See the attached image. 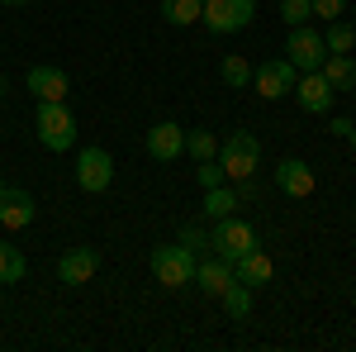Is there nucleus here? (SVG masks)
Segmentation results:
<instances>
[{"mask_svg":"<svg viewBox=\"0 0 356 352\" xmlns=\"http://www.w3.org/2000/svg\"><path fill=\"white\" fill-rule=\"evenodd\" d=\"M257 162H261V143H257V134L233 129V134L219 143V167H223L228 181H252Z\"/></svg>","mask_w":356,"mask_h":352,"instance_id":"nucleus-1","label":"nucleus"},{"mask_svg":"<svg viewBox=\"0 0 356 352\" xmlns=\"http://www.w3.org/2000/svg\"><path fill=\"white\" fill-rule=\"evenodd\" d=\"M38 143L48 153H67L76 143V119H72L67 100H38Z\"/></svg>","mask_w":356,"mask_h":352,"instance_id":"nucleus-2","label":"nucleus"},{"mask_svg":"<svg viewBox=\"0 0 356 352\" xmlns=\"http://www.w3.org/2000/svg\"><path fill=\"white\" fill-rule=\"evenodd\" d=\"M152 276L162 281L166 291H181V286H191L195 281V252L181 243H162L152 247Z\"/></svg>","mask_w":356,"mask_h":352,"instance_id":"nucleus-3","label":"nucleus"},{"mask_svg":"<svg viewBox=\"0 0 356 352\" xmlns=\"http://www.w3.org/2000/svg\"><path fill=\"white\" fill-rule=\"evenodd\" d=\"M252 15H257V0H204L200 24L209 33H238L252 24Z\"/></svg>","mask_w":356,"mask_h":352,"instance_id":"nucleus-4","label":"nucleus"},{"mask_svg":"<svg viewBox=\"0 0 356 352\" xmlns=\"http://www.w3.org/2000/svg\"><path fill=\"white\" fill-rule=\"evenodd\" d=\"M252 247H257V229H252V224H243V219H233V215L219 219V229L209 234V252H214V257H223L228 267H233L243 252H252Z\"/></svg>","mask_w":356,"mask_h":352,"instance_id":"nucleus-5","label":"nucleus"},{"mask_svg":"<svg viewBox=\"0 0 356 352\" xmlns=\"http://www.w3.org/2000/svg\"><path fill=\"white\" fill-rule=\"evenodd\" d=\"M285 57H290V67L295 72H318L323 67V57H328V43H323V33L309 24H295L290 29V43H285Z\"/></svg>","mask_w":356,"mask_h":352,"instance_id":"nucleus-6","label":"nucleus"},{"mask_svg":"<svg viewBox=\"0 0 356 352\" xmlns=\"http://www.w3.org/2000/svg\"><path fill=\"white\" fill-rule=\"evenodd\" d=\"M110 181H114V158L105 148H81L76 153V186L100 195V190H110Z\"/></svg>","mask_w":356,"mask_h":352,"instance_id":"nucleus-7","label":"nucleus"},{"mask_svg":"<svg viewBox=\"0 0 356 352\" xmlns=\"http://www.w3.org/2000/svg\"><path fill=\"white\" fill-rule=\"evenodd\" d=\"M295 67H290V57H271V62H261L257 72H252V86H257V95L261 100H280V95H290L295 91Z\"/></svg>","mask_w":356,"mask_h":352,"instance_id":"nucleus-8","label":"nucleus"},{"mask_svg":"<svg viewBox=\"0 0 356 352\" xmlns=\"http://www.w3.org/2000/svg\"><path fill=\"white\" fill-rule=\"evenodd\" d=\"M33 215H38V205H33V195H29V190L0 186V229L24 234L29 224H33Z\"/></svg>","mask_w":356,"mask_h":352,"instance_id":"nucleus-9","label":"nucleus"},{"mask_svg":"<svg viewBox=\"0 0 356 352\" xmlns=\"http://www.w3.org/2000/svg\"><path fill=\"white\" fill-rule=\"evenodd\" d=\"M95 271H100V252H95V247H67V252L57 257V281H67V286L95 281Z\"/></svg>","mask_w":356,"mask_h":352,"instance_id":"nucleus-10","label":"nucleus"},{"mask_svg":"<svg viewBox=\"0 0 356 352\" xmlns=\"http://www.w3.org/2000/svg\"><path fill=\"white\" fill-rule=\"evenodd\" d=\"M290 95H295L300 109H309V114H328L337 91L323 82V72H304V77H295V91H290Z\"/></svg>","mask_w":356,"mask_h":352,"instance_id":"nucleus-11","label":"nucleus"},{"mask_svg":"<svg viewBox=\"0 0 356 352\" xmlns=\"http://www.w3.org/2000/svg\"><path fill=\"white\" fill-rule=\"evenodd\" d=\"M147 153L157 158V162H176V158H186V129L181 124H152L147 129Z\"/></svg>","mask_w":356,"mask_h":352,"instance_id":"nucleus-12","label":"nucleus"},{"mask_svg":"<svg viewBox=\"0 0 356 352\" xmlns=\"http://www.w3.org/2000/svg\"><path fill=\"white\" fill-rule=\"evenodd\" d=\"M29 91H33V100H67V72L62 67H48V62H38V67H29Z\"/></svg>","mask_w":356,"mask_h":352,"instance_id":"nucleus-13","label":"nucleus"},{"mask_svg":"<svg viewBox=\"0 0 356 352\" xmlns=\"http://www.w3.org/2000/svg\"><path fill=\"white\" fill-rule=\"evenodd\" d=\"M275 186L285 190V195H295V200H304V195H314V171L300 162V158H285V162L275 167Z\"/></svg>","mask_w":356,"mask_h":352,"instance_id":"nucleus-14","label":"nucleus"},{"mask_svg":"<svg viewBox=\"0 0 356 352\" xmlns=\"http://www.w3.org/2000/svg\"><path fill=\"white\" fill-rule=\"evenodd\" d=\"M271 257L261 252V247H252V252H243L238 262H233V281H243V286H252V291H261L266 281H271Z\"/></svg>","mask_w":356,"mask_h":352,"instance_id":"nucleus-15","label":"nucleus"},{"mask_svg":"<svg viewBox=\"0 0 356 352\" xmlns=\"http://www.w3.org/2000/svg\"><path fill=\"white\" fill-rule=\"evenodd\" d=\"M195 286H200L204 296H223V291L233 286V267H228L223 257H209V262H195Z\"/></svg>","mask_w":356,"mask_h":352,"instance_id":"nucleus-16","label":"nucleus"},{"mask_svg":"<svg viewBox=\"0 0 356 352\" xmlns=\"http://www.w3.org/2000/svg\"><path fill=\"white\" fill-rule=\"evenodd\" d=\"M318 72H323V82L332 86V91H347V86L356 82V62L347 53H328L323 57V67H318Z\"/></svg>","mask_w":356,"mask_h":352,"instance_id":"nucleus-17","label":"nucleus"},{"mask_svg":"<svg viewBox=\"0 0 356 352\" xmlns=\"http://www.w3.org/2000/svg\"><path fill=\"white\" fill-rule=\"evenodd\" d=\"M233 210H238V190L228 186V181L204 190V215H209V219H228Z\"/></svg>","mask_w":356,"mask_h":352,"instance_id":"nucleus-18","label":"nucleus"},{"mask_svg":"<svg viewBox=\"0 0 356 352\" xmlns=\"http://www.w3.org/2000/svg\"><path fill=\"white\" fill-rule=\"evenodd\" d=\"M219 300H223V309H228V319H247L252 314V286H243V281H233Z\"/></svg>","mask_w":356,"mask_h":352,"instance_id":"nucleus-19","label":"nucleus"},{"mask_svg":"<svg viewBox=\"0 0 356 352\" xmlns=\"http://www.w3.org/2000/svg\"><path fill=\"white\" fill-rule=\"evenodd\" d=\"M200 10H204V0H162V15H166V24H195L200 20Z\"/></svg>","mask_w":356,"mask_h":352,"instance_id":"nucleus-20","label":"nucleus"},{"mask_svg":"<svg viewBox=\"0 0 356 352\" xmlns=\"http://www.w3.org/2000/svg\"><path fill=\"white\" fill-rule=\"evenodd\" d=\"M24 271H29L24 252L15 243H0V281H5V286H10V281H24Z\"/></svg>","mask_w":356,"mask_h":352,"instance_id":"nucleus-21","label":"nucleus"},{"mask_svg":"<svg viewBox=\"0 0 356 352\" xmlns=\"http://www.w3.org/2000/svg\"><path fill=\"white\" fill-rule=\"evenodd\" d=\"M186 153H191L195 162H209V158H219V138L209 134V129H191L186 134Z\"/></svg>","mask_w":356,"mask_h":352,"instance_id":"nucleus-22","label":"nucleus"},{"mask_svg":"<svg viewBox=\"0 0 356 352\" xmlns=\"http://www.w3.org/2000/svg\"><path fill=\"white\" fill-rule=\"evenodd\" d=\"M323 43H328V53H352V48H356V29L347 24V20H328Z\"/></svg>","mask_w":356,"mask_h":352,"instance_id":"nucleus-23","label":"nucleus"},{"mask_svg":"<svg viewBox=\"0 0 356 352\" xmlns=\"http://www.w3.org/2000/svg\"><path fill=\"white\" fill-rule=\"evenodd\" d=\"M219 77L228 86H252V62H247V57H238V53H228L219 62Z\"/></svg>","mask_w":356,"mask_h":352,"instance_id":"nucleus-24","label":"nucleus"},{"mask_svg":"<svg viewBox=\"0 0 356 352\" xmlns=\"http://www.w3.org/2000/svg\"><path fill=\"white\" fill-rule=\"evenodd\" d=\"M309 15H314V5H309V0H280V20H285L290 29H295V24H304Z\"/></svg>","mask_w":356,"mask_h":352,"instance_id":"nucleus-25","label":"nucleus"},{"mask_svg":"<svg viewBox=\"0 0 356 352\" xmlns=\"http://www.w3.org/2000/svg\"><path fill=\"white\" fill-rule=\"evenodd\" d=\"M195 181H200V186H204V190H209V186H223L228 176H223L219 158H209V162H200V167H195Z\"/></svg>","mask_w":356,"mask_h":352,"instance_id":"nucleus-26","label":"nucleus"},{"mask_svg":"<svg viewBox=\"0 0 356 352\" xmlns=\"http://www.w3.org/2000/svg\"><path fill=\"white\" fill-rule=\"evenodd\" d=\"M176 243H181V247H191V252H204V247H209V234H204V229H195V224H186Z\"/></svg>","mask_w":356,"mask_h":352,"instance_id":"nucleus-27","label":"nucleus"},{"mask_svg":"<svg viewBox=\"0 0 356 352\" xmlns=\"http://www.w3.org/2000/svg\"><path fill=\"white\" fill-rule=\"evenodd\" d=\"M309 5L318 20H342V10H347V0H309Z\"/></svg>","mask_w":356,"mask_h":352,"instance_id":"nucleus-28","label":"nucleus"},{"mask_svg":"<svg viewBox=\"0 0 356 352\" xmlns=\"http://www.w3.org/2000/svg\"><path fill=\"white\" fill-rule=\"evenodd\" d=\"M352 124H356V119H347V114H342V119H332V124H328V134L332 138H347V134H352Z\"/></svg>","mask_w":356,"mask_h":352,"instance_id":"nucleus-29","label":"nucleus"},{"mask_svg":"<svg viewBox=\"0 0 356 352\" xmlns=\"http://www.w3.org/2000/svg\"><path fill=\"white\" fill-rule=\"evenodd\" d=\"M347 143H352V153H356V124H352V134H347Z\"/></svg>","mask_w":356,"mask_h":352,"instance_id":"nucleus-30","label":"nucleus"},{"mask_svg":"<svg viewBox=\"0 0 356 352\" xmlns=\"http://www.w3.org/2000/svg\"><path fill=\"white\" fill-rule=\"evenodd\" d=\"M5 91H10V86H5V77H0V100H5Z\"/></svg>","mask_w":356,"mask_h":352,"instance_id":"nucleus-31","label":"nucleus"},{"mask_svg":"<svg viewBox=\"0 0 356 352\" xmlns=\"http://www.w3.org/2000/svg\"><path fill=\"white\" fill-rule=\"evenodd\" d=\"M0 5H29V0H0Z\"/></svg>","mask_w":356,"mask_h":352,"instance_id":"nucleus-32","label":"nucleus"}]
</instances>
